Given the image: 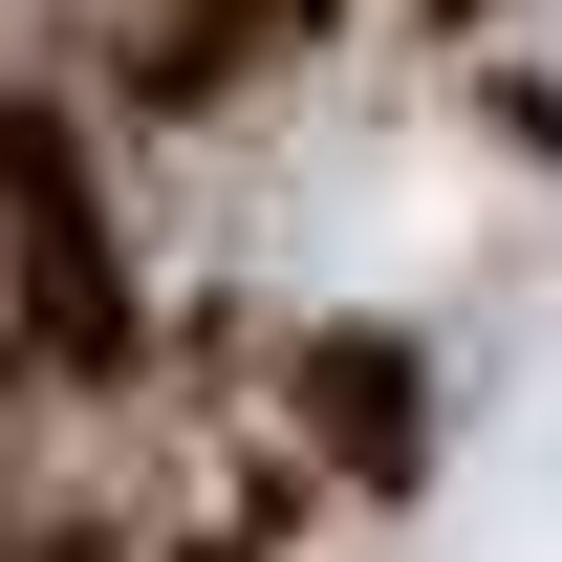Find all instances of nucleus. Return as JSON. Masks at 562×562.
I'll return each instance as SVG.
<instances>
[{
  "instance_id": "obj_1",
  "label": "nucleus",
  "mask_w": 562,
  "mask_h": 562,
  "mask_svg": "<svg viewBox=\"0 0 562 562\" xmlns=\"http://www.w3.org/2000/svg\"><path fill=\"white\" fill-rule=\"evenodd\" d=\"M66 281H87V216H66V173H44V131L0 109V368L66 325Z\"/></svg>"
}]
</instances>
